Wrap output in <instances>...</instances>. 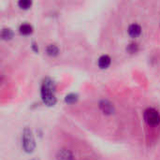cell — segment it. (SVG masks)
<instances>
[{"label":"cell","instance_id":"8992f818","mask_svg":"<svg viewBox=\"0 0 160 160\" xmlns=\"http://www.w3.org/2000/svg\"><path fill=\"white\" fill-rule=\"evenodd\" d=\"M111 63H112V59L109 55L107 54H103L101 55L99 58H98V67L101 68V69H106L108 68L110 66H111Z\"/></svg>","mask_w":160,"mask_h":160},{"label":"cell","instance_id":"9c48e42d","mask_svg":"<svg viewBox=\"0 0 160 160\" xmlns=\"http://www.w3.org/2000/svg\"><path fill=\"white\" fill-rule=\"evenodd\" d=\"M46 53L49 56H56L59 53V48L55 44H50L46 47Z\"/></svg>","mask_w":160,"mask_h":160},{"label":"cell","instance_id":"30bf717a","mask_svg":"<svg viewBox=\"0 0 160 160\" xmlns=\"http://www.w3.org/2000/svg\"><path fill=\"white\" fill-rule=\"evenodd\" d=\"M14 33L10 28H3L1 31V38L4 40H9L13 38Z\"/></svg>","mask_w":160,"mask_h":160},{"label":"cell","instance_id":"5bb4252c","mask_svg":"<svg viewBox=\"0 0 160 160\" xmlns=\"http://www.w3.org/2000/svg\"><path fill=\"white\" fill-rule=\"evenodd\" d=\"M32 48H33V50H34L36 52H38V45H37L35 42L32 43Z\"/></svg>","mask_w":160,"mask_h":160},{"label":"cell","instance_id":"8fae6325","mask_svg":"<svg viewBox=\"0 0 160 160\" xmlns=\"http://www.w3.org/2000/svg\"><path fill=\"white\" fill-rule=\"evenodd\" d=\"M65 101H66L68 104H73V103H75V102L78 101V96H77L76 94H73V93L68 94V95L66 96Z\"/></svg>","mask_w":160,"mask_h":160},{"label":"cell","instance_id":"52a82bcc","mask_svg":"<svg viewBox=\"0 0 160 160\" xmlns=\"http://www.w3.org/2000/svg\"><path fill=\"white\" fill-rule=\"evenodd\" d=\"M128 32L130 37L137 38V37H139L142 34V27L138 23H132V24L129 25Z\"/></svg>","mask_w":160,"mask_h":160},{"label":"cell","instance_id":"9a60e30c","mask_svg":"<svg viewBox=\"0 0 160 160\" xmlns=\"http://www.w3.org/2000/svg\"><path fill=\"white\" fill-rule=\"evenodd\" d=\"M30 160H39V159H38V158H33V159H30Z\"/></svg>","mask_w":160,"mask_h":160},{"label":"cell","instance_id":"ba28073f","mask_svg":"<svg viewBox=\"0 0 160 160\" xmlns=\"http://www.w3.org/2000/svg\"><path fill=\"white\" fill-rule=\"evenodd\" d=\"M19 31L21 34L24 35V36H27V35H30L32 34L33 32V26L29 23H22L20 25L19 27Z\"/></svg>","mask_w":160,"mask_h":160},{"label":"cell","instance_id":"7a4b0ae2","mask_svg":"<svg viewBox=\"0 0 160 160\" xmlns=\"http://www.w3.org/2000/svg\"><path fill=\"white\" fill-rule=\"evenodd\" d=\"M22 149L26 154H32L36 149V141L33 132L29 128H25L22 131Z\"/></svg>","mask_w":160,"mask_h":160},{"label":"cell","instance_id":"3957f363","mask_svg":"<svg viewBox=\"0 0 160 160\" xmlns=\"http://www.w3.org/2000/svg\"><path fill=\"white\" fill-rule=\"evenodd\" d=\"M143 118L144 121L149 125V126H158L160 124V114L159 112L154 109V108H147L144 111L143 113Z\"/></svg>","mask_w":160,"mask_h":160},{"label":"cell","instance_id":"277c9868","mask_svg":"<svg viewBox=\"0 0 160 160\" xmlns=\"http://www.w3.org/2000/svg\"><path fill=\"white\" fill-rule=\"evenodd\" d=\"M99 109L106 115H112L115 111L113 104L107 99H102L99 101Z\"/></svg>","mask_w":160,"mask_h":160},{"label":"cell","instance_id":"5b68a950","mask_svg":"<svg viewBox=\"0 0 160 160\" xmlns=\"http://www.w3.org/2000/svg\"><path fill=\"white\" fill-rule=\"evenodd\" d=\"M56 160H75V158L71 151L61 149L56 153Z\"/></svg>","mask_w":160,"mask_h":160},{"label":"cell","instance_id":"7c38bea8","mask_svg":"<svg viewBox=\"0 0 160 160\" xmlns=\"http://www.w3.org/2000/svg\"><path fill=\"white\" fill-rule=\"evenodd\" d=\"M32 4H33L32 1H29V0H20L18 2V6L21 8H22V9H28V8H30L31 6H32Z\"/></svg>","mask_w":160,"mask_h":160},{"label":"cell","instance_id":"4fadbf2b","mask_svg":"<svg viewBox=\"0 0 160 160\" xmlns=\"http://www.w3.org/2000/svg\"><path fill=\"white\" fill-rule=\"evenodd\" d=\"M127 51H128L129 53H135V52H137L139 51V46H138L137 43L132 42V43H130V44L128 45Z\"/></svg>","mask_w":160,"mask_h":160},{"label":"cell","instance_id":"6da1fadb","mask_svg":"<svg viewBox=\"0 0 160 160\" xmlns=\"http://www.w3.org/2000/svg\"><path fill=\"white\" fill-rule=\"evenodd\" d=\"M55 82L51 78H45L43 80L41 90H40V96L43 103L49 107L54 106L56 103V98H55Z\"/></svg>","mask_w":160,"mask_h":160}]
</instances>
